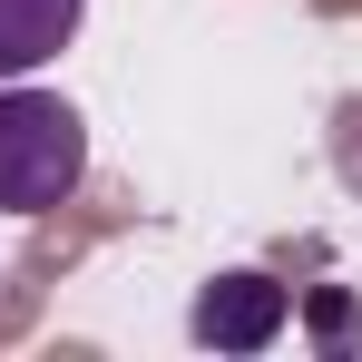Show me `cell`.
Wrapping results in <instances>:
<instances>
[{
    "instance_id": "3",
    "label": "cell",
    "mask_w": 362,
    "mask_h": 362,
    "mask_svg": "<svg viewBox=\"0 0 362 362\" xmlns=\"http://www.w3.org/2000/svg\"><path fill=\"white\" fill-rule=\"evenodd\" d=\"M69 30H78V0H0V78L59 59Z\"/></svg>"
},
{
    "instance_id": "2",
    "label": "cell",
    "mask_w": 362,
    "mask_h": 362,
    "mask_svg": "<svg viewBox=\"0 0 362 362\" xmlns=\"http://www.w3.org/2000/svg\"><path fill=\"white\" fill-rule=\"evenodd\" d=\"M284 313H294V294H284L274 274H226V284L196 294V343H216V353H264V343L284 333Z\"/></svg>"
},
{
    "instance_id": "1",
    "label": "cell",
    "mask_w": 362,
    "mask_h": 362,
    "mask_svg": "<svg viewBox=\"0 0 362 362\" xmlns=\"http://www.w3.org/2000/svg\"><path fill=\"white\" fill-rule=\"evenodd\" d=\"M88 167V127L49 88H0V206L10 216H49Z\"/></svg>"
}]
</instances>
